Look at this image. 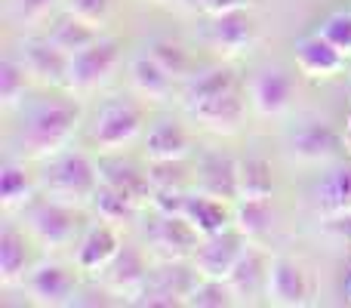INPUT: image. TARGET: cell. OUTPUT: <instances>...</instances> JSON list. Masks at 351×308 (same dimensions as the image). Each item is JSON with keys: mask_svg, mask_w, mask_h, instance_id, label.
I'll list each match as a JSON object with an SVG mask.
<instances>
[{"mask_svg": "<svg viewBox=\"0 0 351 308\" xmlns=\"http://www.w3.org/2000/svg\"><path fill=\"white\" fill-rule=\"evenodd\" d=\"M80 117H84V108L74 99H43V102H37L19 127V154L31 157V161H47V157L65 152L71 136L80 127Z\"/></svg>", "mask_w": 351, "mask_h": 308, "instance_id": "6da1fadb", "label": "cell"}, {"mask_svg": "<svg viewBox=\"0 0 351 308\" xmlns=\"http://www.w3.org/2000/svg\"><path fill=\"white\" fill-rule=\"evenodd\" d=\"M99 163L90 161L84 152H59L53 157H47L43 163V173L37 179L43 198H56L65 200V204L84 206L93 200L99 188Z\"/></svg>", "mask_w": 351, "mask_h": 308, "instance_id": "7a4b0ae2", "label": "cell"}, {"mask_svg": "<svg viewBox=\"0 0 351 308\" xmlns=\"http://www.w3.org/2000/svg\"><path fill=\"white\" fill-rule=\"evenodd\" d=\"M142 127H145V108L136 99H108L99 105V111L90 121V142L102 154L123 152L139 139Z\"/></svg>", "mask_w": 351, "mask_h": 308, "instance_id": "3957f363", "label": "cell"}, {"mask_svg": "<svg viewBox=\"0 0 351 308\" xmlns=\"http://www.w3.org/2000/svg\"><path fill=\"white\" fill-rule=\"evenodd\" d=\"M25 225L34 235V241H40L43 247H68L84 235V222L74 204L56 198H43V200H31L25 206Z\"/></svg>", "mask_w": 351, "mask_h": 308, "instance_id": "277c9868", "label": "cell"}, {"mask_svg": "<svg viewBox=\"0 0 351 308\" xmlns=\"http://www.w3.org/2000/svg\"><path fill=\"white\" fill-rule=\"evenodd\" d=\"M117 65H121V43L111 37H99L90 47H84L80 53L71 56L68 62V93H96L99 86H105L114 78Z\"/></svg>", "mask_w": 351, "mask_h": 308, "instance_id": "5b68a950", "label": "cell"}, {"mask_svg": "<svg viewBox=\"0 0 351 308\" xmlns=\"http://www.w3.org/2000/svg\"><path fill=\"white\" fill-rule=\"evenodd\" d=\"M200 281L197 268L185 265L182 259H164L160 265L152 268L142 293L133 299L136 305H152V308H173V305H188L194 284Z\"/></svg>", "mask_w": 351, "mask_h": 308, "instance_id": "8992f818", "label": "cell"}, {"mask_svg": "<svg viewBox=\"0 0 351 308\" xmlns=\"http://www.w3.org/2000/svg\"><path fill=\"white\" fill-rule=\"evenodd\" d=\"M346 142V136L336 133L327 121H302L290 133V157L308 167H324V163L339 161Z\"/></svg>", "mask_w": 351, "mask_h": 308, "instance_id": "52a82bcc", "label": "cell"}, {"mask_svg": "<svg viewBox=\"0 0 351 308\" xmlns=\"http://www.w3.org/2000/svg\"><path fill=\"white\" fill-rule=\"evenodd\" d=\"M247 247H250V241L231 225V228L219 231V235L200 237L197 250L191 253V265L197 268L200 278H225L228 281L231 268L237 265V259L243 256Z\"/></svg>", "mask_w": 351, "mask_h": 308, "instance_id": "ba28073f", "label": "cell"}, {"mask_svg": "<svg viewBox=\"0 0 351 308\" xmlns=\"http://www.w3.org/2000/svg\"><path fill=\"white\" fill-rule=\"evenodd\" d=\"M25 287L34 305H47V308H59V305H74L80 287H77V274L62 262H40L25 274Z\"/></svg>", "mask_w": 351, "mask_h": 308, "instance_id": "9c48e42d", "label": "cell"}, {"mask_svg": "<svg viewBox=\"0 0 351 308\" xmlns=\"http://www.w3.org/2000/svg\"><path fill=\"white\" fill-rule=\"evenodd\" d=\"M265 299L280 308H299L311 303V281L308 272L290 256H274L268 265V290Z\"/></svg>", "mask_w": 351, "mask_h": 308, "instance_id": "30bf717a", "label": "cell"}, {"mask_svg": "<svg viewBox=\"0 0 351 308\" xmlns=\"http://www.w3.org/2000/svg\"><path fill=\"white\" fill-rule=\"evenodd\" d=\"M256 40V22L250 16V10H228L219 12V16H210V25H206V43L210 49H216L219 56H243Z\"/></svg>", "mask_w": 351, "mask_h": 308, "instance_id": "8fae6325", "label": "cell"}, {"mask_svg": "<svg viewBox=\"0 0 351 308\" xmlns=\"http://www.w3.org/2000/svg\"><path fill=\"white\" fill-rule=\"evenodd\" d=\"M121 235L117 225L111 222H93L84 228V235L77 237V250H74V265L84 274H102L105 268L114 262V256L121 253Z\"/></svg>", "mask_w": 351, "mask_h": 308, "instance_id": "7c38bea8", "label": "cell"}, {"mask_svg": "<svg viewBox=\"0 0 351 308\" xmlns=\"http://www.w3.org/2000/svg\"><path fill=\"white\" fill-rule=\"evenodd\" d=\"M293 96H296V84L284 68H262L250 80V105L262 117H280L293 105Z\"/></svg>", "mask_w": 351, "mask_h": 308, "instance_id": "4fadbf2b", "label": "cell"}, {"mask_svg": "<svg viewBox=\"0 0 351 308\" xmlns=\"http://www.w3.org/2000/svg\"><path fill=\"white\" fill-rule=\"evenodd\" d=\"M145 237L164 259H185L200 244V235L185 216H167V213H154L152 225H145Z\"/></svg>", "mask_w": 351, "mask_h": 308, "instance_id": "5bb4252c", "label": "cell"}, {"mask_svg": "<svg viewBox=\"0 0 351 308\" xmlns=\"http://www.w3.org/2000/svg\"><path fill=\"white\" fill-rule=\"evenodd\" d=\"M19 59L25 62L31 80L43 86H65L68 84V62L71 56L59 49L49 37H37V40H25L19 49Z\"/></svg>", "mask_w": 351, "mask_h": 308, "instance_id": "9a60e30c", "label": "cell"}, {"mask_svg": "<svg viewBox=\"0 0 351 308\" xmlns=\"http://www.w3.org/2000/svg\"><path fill=\"white\" fill-rule=\"evenodd\" d=\"M194 182H197V191L234 204L237 200V161L222 152H204L197 157V163H194Z\"/></svg>", "mask_w": 351, "mask_h": 308, "instance_id": "2e32d148", "label": "cell"}, {"mask_svg": "<svg viewBox=\"0 0 351 308\" xmlns=\"http://www.w3.org/2000/svg\"><path fill=\"white\" fill-rule=\"evenodd\" d=\"M148 274H152V268H148L145 253L139 247H133V244H123L121 253L114 256V262L102 272V278L111 293L136 299L142 293V287H145Z\"/></svg>", "mask_w": 351, "mask_h": 308, "instance_id": "e0dca14e", "label": "cell"}, {"mask_svg": "<svg viewBox=\"0 0 351 308\" xmlns=\"http://www.w3.org/2000/svg\"><path fill=\"white\" fill-rule=\"evenodd\" d=\"M315 213L324 219H342L351 216V163H336L324 173V179L311 191Z\"/></svg>", "mask_w": 351, "mask_h": 308, "instance_id": "ac0fdd59", "label": "cell"}, {"mask_svg": "<svg viewBox=\"0 0 351 308\" xmlns=\"http://www.w3.org/2000/svg\"><path fill=\"white\" fill-rule=\"evenodd\" d=\"M96 163H99V179H102L105 185L130 194V198L139 200V204L152 200L154 188H152V182H148V169H142L139 163H133L130 157H121L117 152H108L105 157H99Z\"/></svg>", "mask_w": 351, "mask_h": 308, "instance_id": "d6986e66", "label": "cell"}, {"mask_svg": "<svg viewBox=\"0 0 351 308\" xmlns=\"http://www.w3.org/2000/svg\"><path fill=\"white\" fill-rule=\"evenodd\" d=\"M268 265H271V259H265V253H262L256 244H250V247L243 250V256L237 259V265L231 268V274H228V284H231V290H234L237 303H256L259 296H265Z\"/></svg>", "mask_w": 351, "mask_h": 308, "instance_id": "ffe728a7", "label": "cell"}, {"mask_svg": "<svg viewBox=\"0 0 351 308\" xmlns=\"http://www.w3.org/2000/svg\"><path fill=\"white\" fill-rule=\"evenodd\" d=\"M182 216L194 225V231H197L200 237H210V235H219V231L234 225V204L197 191V194H188L185 198Z\"/></svg>", "mask_w": 351, "mask_h": 308, "instance_id": "44dd1931", "label": "cell"}, {"mask_svg": "<svg viewBox=\"0 0 351 308\" xmlns=\"http://www.w3.org/2000/svg\"><path fill=\"white\" fill-rule=\"evenodd\" d=\"M296 68L305 78H336L346 68V53L333 47L327 37L321 34H308L296 43Z\"/></svg>", "mask_w": 351, "mask_h": 308, "instance_id": "7402d4cb", "label": "cell"}, {"mask_svg": "<svg viewBox=\"0 0 351 308\" xmlns=\"http://www.w3.org/2000/svg\"><path fill=\"white\" fill-rule=\"evenodd\" d=\"M188 115L197 117L204 127L216 130V133H234V130L241 127L243 115H247V102H243L241 90L234 86V90L222 93V96H213V99H206V102L188 108Z\"/></svg>", "mask_w": 351, "mask_h": 308, "instance_id": "603a6c76", "label": "cell"}, {"mask_svg": "<svg viewBox=\"0 0 351 308\" xmlns=\"http://www.w3.org/2000/svg\"><path fill=\"white\" fill-rule=\"evenodd\" d=\"M191 154V133L173 117L152 123L145 133V161H179Z\"/></svg>", "mask_w": 351, "mask_h": 308, "instance_id": "cb8c5ba5", "label": "cell"}, {"mask_svg": "<svg viewBox=\"0 0 351 308\" xmlns=\"http://www.w3.org/2000/svg\"><path fill=\"white\" fill-rule=\"evenodd\" d=\"M31 272V244L25 231H19L12 222H3L0 228V284L12 287L25 281Z\"/></svg>", "mask_w": 351, "mask_h": 308, "instance_id": "d4e9b609", "label": "cell"}, {"mask_svg": "<svg viewBox=\"0 0 351 308\" xmlns=\"http://www.w3.org/2000/svg\"><path fill=\"white\" fill-rule=\"evenodd\" d=\"M127 74H130V86H133L136 96L148 99V102H164V99H170L176 80L148 53L136 56V59L130 62Z\"/></svg>", "mask_w": 351, "mask_h": 308, "instance_id": "484cf974", "label": "cell"}, {"mask_svg": "<svg viewBox=\"0 0 351 308\" xmlns=\"http://www.w3.org/2000/svg\"><path fill=\"white\" fill-rule=\"evenodd\" d=\"M237 78L228 65H210V68H200L194 71L191 78H185V86H182V102L185 108H194V105L206 102L213 96H222V93L234 90Z\"/></svg>", "mask_w": 351, "mask_h": 308, "instance_id": "4316f807", "label": "cell"}, {"mask_svg": "<svg viewBox=\"0 0 351 308\" xmlns=\"http://www.w3.org/2000/svg\"><path fill=\"white\" fill-rule=\"evenodd\" d=\"M37 188L40 185L31 179V173L25 169V163L16 161V157H6L3 167H0V206H3L6 213L25 210V206L34 200Z\"/></svg>", "mask_w": 351, "mask_h": 308, "instance_id": "83f0119b", "label": "cell"}, {"mask_svg": "<svg viewBox=\"0 0 351 308\" xmlns=\"http://www.w3.org/2000/svg\"><path fill=\"white\" fill-rule=\"evenodd\" d=\"M234 228L250 244L262 241L274 228V206L271 198H241L234 200Z\"/></svg>", "mask_w": 351, "mask_h": 308, "instance_id": "f1b7e54d", "label": "cell"}, {"mask_svg": "<svg viewBox=\"0 0 351 308\" xmlns=\"http://www.w3.org/2000/svg\"><path fill=\"white\" fill-rule=\"evenodd\" d=\"M274 176L271 163L262 154L237 157V200L241 198H271Z\"/></svg>", "mask_w": 351, "mask_h": 308, "instance_id": "f546056e", "label": "cell"}, {"mask_svg": "<svg viewBox=\"0 0 351 308\" xmlns=\"http://www.w3.org/2000/svg\"><path fill=\"white\" fill-rule=\"evenodd\" d=\"M93 213H96L102 222H111V225H127V222H136V216H139V200H133L130 194L117 191V188L105 185V182H99L96 194H93L90 200Z\"/></svg>", "mask_w": 351, "mask_h": 308, "instance_id": "4dcf8cb0", "label": "cell"}, {"mask_svg": "<svg viewBox=\"0 0 351 308\" xmlns=\"http://www.w3.org/2000/svg\"><path fill=\"white\" fill-rule=\"evenodd\" d=\"M47 37H49V40H53L59 49H65L68 56H74V53H80L84 47H90L93 40H99L102 34H99V28L86 25L84 19L71 16V12H62V16L56 19L53 25H49Z\"/></svg>", "mask_w": 351, "mask_h": 308, "instance_id": "1f68e13d", "label": "cell"}, {"mask_svg": "<svg viewBox=\"0 0 351 308\" xmlns=\"http://www.w3.org/2000/svg\"><path fill=\"white\" fill-rule=\"evenodd\" d=\"M145 53L170 74L173 80H185L194 74V59L191 53L185 49V43L173 40V37H154L152 43L145 47Z\"/></svg>", "mask_w": 351, "mask_h": 308, "instance_id": "d6a6232c", "label": "cell"}, {"mask_svg": "<svg viewBox=\"0 0 351 308\" xmlns=\"http://www.w3.org/2000/svg\"><path fill=\"white\" fill-rule=\"evenodd\" d=\"M28 90H31V74L25 68V62L19 56H6L0 62V102H3V108L6 111L19 108L25 102V96H28Z\"/></svg>", "mask_w": 351, "mask_h": 308, "instance_id": "836d02e7", "label": "cell"}, {"mask_svg": "<svg viewBox=\"0 0 351 308\" xmlns=\"http://www.w3.org/2000/svg\"><path fill=\"white\" fill-rule=\"evenodd\" d=\"M145 169L154 191H185L188 179L194 176V169L185 163V157H179V161H148Z\"/></svg>", "mask_w": 351, "mask_h": 308, "instance_id": "e575fe53", "label": "cell"}, {"mask_svg": "<svg viewBox=\"0 0 351 308\" xmlns=\"http://www.w3.org/2000/svg\"><path fill=\"white\" fill-rule=\"evenodd\" d=\"M188 305L191 308H228V305H237V296L225 278H200L194 284L191 296H188Z\"/></svg>", "mask_w": 351, "mask_h": 308, "instance_id": "d590c367", "label": "cell"}, {"mask_svg": "<svg viewBox=\"0 0 351 308\" xmlns=\"http://www.w3.org/2000/svg\"><path fill=\"white\" fill-rule=\"evenodd\" d=\"M317 34L327 37V40L333 43L336 49H339V53L351 56V10H336V12H330V16L321 22Z\"/></svg>", "mask_w": 351, "mask_h": 308, "instance_id": "8d00e7d4", "label": "cell"}, {"mask_svg": "<svg viewBox=\"0 0 351 308\" xmlns=\"http://www.w3.org/2000/svg\"><path fill=\"white\" fill-rule=\"evenodd\" d=\"M62 10L84 19L93 28H102L111 16V0H62Z\"/></svg>", "mask_w": 351, "mask_h": 308, "instance_id": "74e56055", "label": "cell"}, {"mask_svg": "<svg viewBox=\"0 0 351 308\" xmlns=\"http://www.w3.org/2000/svg\"><path fill=\"white\" fill-rule=\"evenodd\" d=\"M62 6V0H12V16L19 22H43L49 12Z\"/></svg>", "mask_w": 351, "mask_h": 308, "instance_id": "f35d334b", "label": "cell"}, {"mask_svg": "<svg viewBox=\"0 0 351 308\" xmlns=\"http://www.w3.org/2000/svg\"><path fill=\"white\" fill-rule=\"evenodd\" d=\"M253 0H194L197 10H204L206 16H219V12H228V10H247Z\"/></svg>", "mask_w": 351, "mask_h": 308, "instance_id": "ab89813d", "label": "cell"}, {"mask_svg": "<svg viewBox=\"0 0 351 308\" xmlns=\"http://www.w3.org/2000/svg\"><path fill=\"white\" fill-rule=\"evenodd\" d=\"M330 228H333V231H342V235H346V237H348V244H351V216L333 219V222H330Z\"/></svg>", "mask_w": 351, "mask_h": 308, "instance_id": "60d3db41", "label": "cell"}, {"mask_svg": "<svg viewBox=\"0 0 351 308\" xmlns=\"http://www.w3.org/2000/svg\"><path fill=\"white\" fill-rule=\"evenodd\" d=\"M346 299L351 303V268H348V274H346Z\"/></svg>", "mask_w": 351, "mask_h": 308, "instance_id": "b9f144b4", "label": "cell"}, {"mask_svg": "<svg viewBox=\"0 0 351 308\" xmlns=\"http://www.w3.org/2000/svg\"><path fill=\"white\" fill-rule=\"evenodd\" d=\"M346 139H348V145H351V111H348V123H346Z\"/></svg>", "mask_w": 351, "mask_h": 308, "instance_id": "7bdbcfd3", "label": "cell"}]
</instances>
